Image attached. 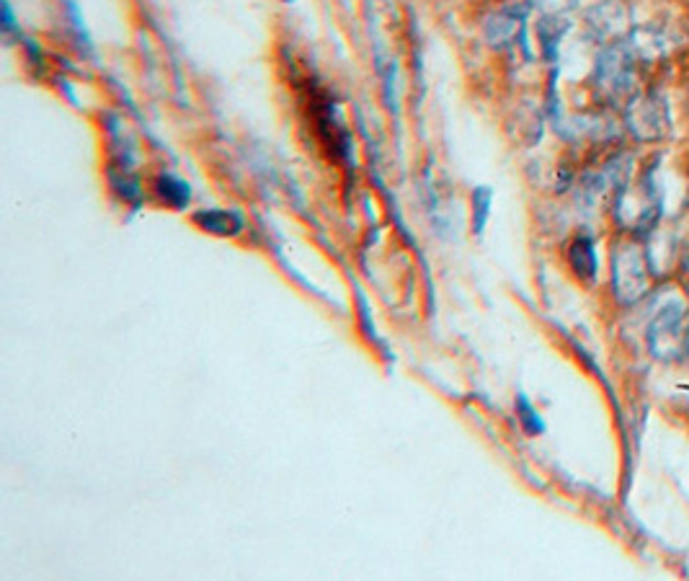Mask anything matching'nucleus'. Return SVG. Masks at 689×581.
<instances>
[{
    "label": "nucleus",
    "mask_w": 689,
    "mask_h": 581,
    "mask_svg": "<svg viewBox=\"0 0 689 581\" xmlns=\"http://www.w3.org/2000/svg\"><path fill=\"white\" fill-rule=\"evenodd\" d=\"M689 334L685 329V303L669 300L658 308L648 326V346L654 357L674 362L687 352Z\"/></svg>",
    "instance_id": "f03ea898"
},
{
    "label": "nucleus",
    "mask_w": 689,
    "mask_h": 581,
    "mask_svg": "<svg viewBox=\"0 0 689 581\" xmlns=\"http://www.w3.org/2000/svg\"><path fill=\"white\" fill-rule=\"evenodd\" d=\"M158 194H161V197L176 209H181L189 202V186L184 184V181H179L173 176L158 179Z\"/></svg>",
    "instance_id": "6e6552de"
},
{
    "label": "nucleus",
    "mask_w": 689,
    "mask_h": 581,
    "mask_svg": "<svg viewBox=\"0 0 689 581\" xmlns=\"http://www.w3.org/2000/svg\"><path fill=\"white\" fill-rule=\"evenodd\" d=\"M687 352H689V344H687Z\"/></svg>",
    "instance_id": "f8f14e48"
},
{
    "label": "nucleus",
    "mask_w": 689,
    "mask_h": 581,
    "mask_svg": "<svg viewBox=\"0 0 689 581\" xmlns=\"http://www.w3.org/2000/svg\"><path fill=\"white\" fill-rule=\"evenodd\" d=\"M571 267L577 269V275L581 279H594L596 277V267H600V263H596V251H594L592 238L581 236V238L573 240Z\"/></svg>",
    "instance_id": "0eeeda50"
},
{
    "label": "nucleus",
    "mask_w": 689,
    "mask_h": 581,
    "mask_svg": "<svg viewBox=\"0 0 689 581\" xmlns=\"http://www.w3.org/2000/svg\"><path fill=\"white\" fill-rule=\"evenodd\" d=\"M612 284L620 303H638L648 292V251L635 244L620 246L612 259Z\"/></svg>",
    "instance_id": "7ed1b4c3"
},
{
    "label": "nucleus",
    "mask_w": 689,
    "mask_h": 581,
    "mask_svg": "<svg viewBox=\"0 0 689 581\" xmlns=\"http://www.w3.org/2000/svg\"><path fill=\"white\" fill-rule=\"evenodd\" d=\"M596 86L610 101L631 104L638 88V73H635V50L625 44H612L602 52L596 63Z\"/></svg>",
    "instance_id": "f257e3e1"
},
{
    "label": "nucleus",
    "mask_w": 689,
    "mask_h": 581,
    "mask_svg": "<svg viewBox=\"0 0 689 581\" xmlns=\"http://www.w3.org/2000/svg\"><path fill=\"white\" fill-rule=\"evenodd\" d=\"M625 119L631 132L638 140H661L671 130V115H669V99L661 90H648V94L635 96L627 104Z\"/></svg>",
    "instance_id": "20e7f679"
},
{
    "label": "nucleus",
    "mask_w": 689,
    "mask_h": 581,
    "mask_svg": "<svg viewBox=\"0 0 689 581\" xmlns=\"http://www.w3.org/2000/svg\"><path fill=\"white\" fill-rule=\"evenodd\" d=\"M519 417H521V421H525V427H527V432H532V434H537V432H542V421L537 419V413L532 411V406L527 404V398H519Z\"/></svg>",
    "instance_id": "9d476101"
},
{
    "label": "nucleus",
    "mask_w": 689,
    "mask_h": 581,
    "mask_svg": "<svg viewBox=\"0 0 689 581\" xmlns=\"http://www.w3.org/2000/svg\"><path fill=\"white\" fill-rule=\"evenodd\" d=\"M287 3H292V0H287Z\"/></svg>",
    "instance_id": "9b49d317"
},
{
    "label": "nucleus",
    "mask_w": 689,
    "mask_h": 581,
    "mask_svg": "<svg viewBox=\"0 0 689 581\" xmlns=\"http://www.w3.org/2000/svg\"><path fill=\"white\" fill-rule=\"evenodd\" d=\"M521 26H525V11L504 9L488 21V36L494 40V44H506L519 34Z\"/></svg>",
    "instance_id": "423d86ee"
},
{
    "label": "nucleus",
    "mask_w": 689,
    "mask_h": 581,
    "mask_svg": "<svg viewBox=\"0 0 689 581\" xmlns=\"http://www.w3.org/2000/svg\"><path fill=\"white\" fill-rule=\"evenodd\" d=\"M194 220L200 228L215 236H238L244 230V220L236 213H227V209H207V213H196Z\"/></svg>",
    "instance_id": "39448f33"
},
{
    "label": "nucleus",
    "mask_w": 689,
    "mask_h": 581,
    "mask_svg": "<svg viewBox=\"0 0 689 581\" xmlns=\"http://www.w3.org/2000/svg\"><path fill=\"white\" fill-rule=\"evenodd\" d=\"M488 205H491V192H488V189H478V192H475V197H473V207H475V213H473V230H475V233H481V230H483V225H486Z\"/></svg>",
    "instance_id": "1a4fd4ad"
}]
</instances>
